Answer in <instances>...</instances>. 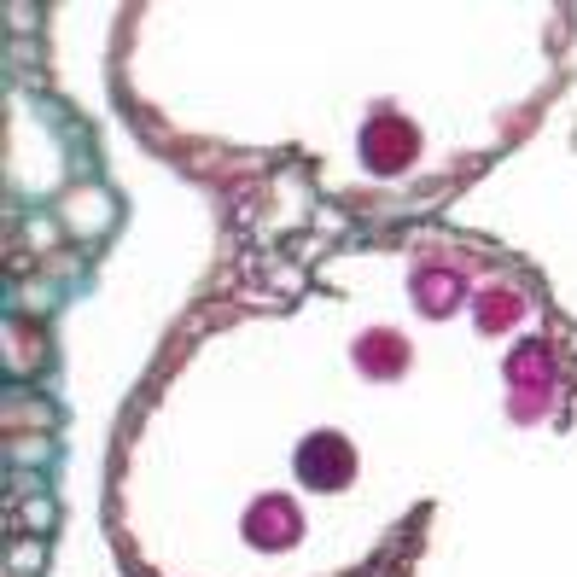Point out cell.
I'll list each match as a JSON object with an SVG mask.
<instances>
[]
</instances>
